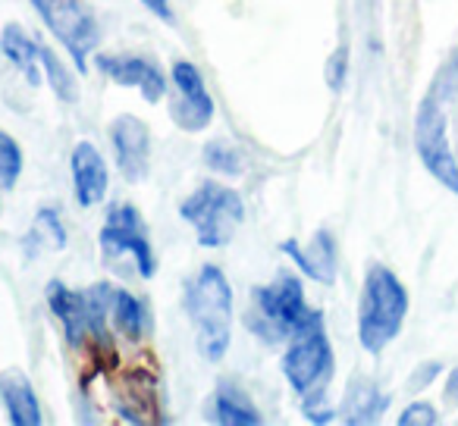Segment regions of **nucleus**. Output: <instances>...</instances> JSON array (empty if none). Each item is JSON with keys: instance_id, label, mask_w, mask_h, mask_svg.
<instances>
[{"instance_id": "obj_15", "label": "nucleus", "mask_w": 458, "mask_h": 426, "mask_svg": "<svg viewBox=\"0 0 458 426\" xmlns=\"http://www.w3.org/2000/svg\"><path fill=\"white\" fill-rule=\"evenodd\" d=\"M70 172H72V191H76L79 207H98L107 197L110 172L104 163L101 151L91 141H79L70 154Z\"/></svg>"}, {"instance_id": "obj_9", "label": "nucleus", "mask_w": 458, "mask_h": 426, "mask_svg": "<svg viewBox=\"0 0 458 426\" xmlns=\"http://www.w3.org/2000/svg\"><path fill=\"white\" fill-rule=\"evenodd\" d=\"M35 13L41 16L51 35L66 47L79 72L89 70L91 51L101 41V29L98 20L82 0H32Z\"/></svg>"}, {"instance_id": "obj_20", "label": "nucleus", "mask_w": 458, "mask_h": 426, "mask_svg": "<svg viewBox=\"0 0 458 426\" xmlns=\"http://www.w3.org/2000/svg\"><path fill=\"white\" fill-rule=\"evenodd\" d=\"M110 323L114 330L120 332L123 338L129 342H141L145 338V330H148V307L141 298H135L129 288H120V286H110Z\"/></svg>"}, {"instance_id": "obj_11", "label": "nucleus", "mask_w": 458, "mask_h": 426, "mask_svg": "<svg viewBox=\"0 0 458 426\" xmlns=\"http://www.w3.org/2000/svg\"><path fill=\"white\" fill-rule=\"evenodd\" d=\"M116 413L129 423H166L164 405H160L157 376L148 367H132L120 376L114 386Z\"/></svg>"}, {"instance_id": "obj_12", "label": "nucleus", "mask_w": 458, "mask_h": 426, "mask_svg": "<svg viewBox=\"0 0 458 426\" xmlns=\"http://www.w3.org/2000/svg\"><path fill=\"white\" fill-rule=\"evenodd\" d=\"M107 135L123 179L139 185L148 176V160H151V132H148V126L135 113H120L110 120Z\"/></svg>"}, {"instance_id": "obj_26", "label": "nucleus", "mask_w": 458, "mask_h": 426, "mask_svg": "<svg viewBox=\"0 0 458 426\" xmlns=\"http://www.w3.org/2000/svg\"><path fill=\"white\" fill-rule=\"evenodd\" d=\"M437 423H439L437 407L427 405V401H411V405L399 413V426H437Z\"/></svg>"}, {"instance_id": "obj_1", "label": "nucleus", "mask_w": 458, "mask_h": 426, "mask_svg": "<svg viewBox=\"0 0 458 426\" xmlns=\"http://www.w3.org/2000/svg\"><path fill=\"white\" fill-rule=\"evenodd\" d=\"M47 307L60 320L66 332V342L76 351L95 361L98 373H114L120 367L116 342L110 336V282H95L85 292H72L66 282H47Z\"/></svg>"}, {"instance_id": "obj_3", "label": "nucleus", "mask_w": 458, "mask_h": 426, "mask_svg": "<svg viewBox=\"0 0 458 426\" xmlns=\"http://www.w3.org/2000/svg\"><path fill=\"white\" fill-rule=\"evenodd\" d=\"M233 301H236L233 286L216 263H201L185 280L182 305L191 330H195L198 351L208 363L223 361L229 351V342H233Z\"/></svg>"}, {"instance_id": "obj_22", "label": "nucleus", "mask_w": 458, "mask_h": 426, "mask_svg": "<svg viewBox=\"0 0 458 426\" xmlns=\"http://www.w3.org/2000/svg\"><path fill=\"white\" fill-rule=\"evenodd\" d=\"M41 72H45V79H47V88H51L60 101L64 104L79 101V88H76V82H72V70L47 45H41Z\"/></svg>"}, {"instance_id": "obj_28", "label": "nucleus", "mask_w": 458, "mask_h": 426, "mask_svg": "<svg viewBox=\"0 0 458 426\" xmlns=\"http://www.w3.org/2000/svg\"><path fill=\"white\" fill-rule=\"evenodd\" d=\"M141 7L148 10L151 16H157L160 22H173V7H170V0H139Z\"/></svg>"}, {"instance_id": "obj_24", "label": "nucleus", "mask_w": 458, "mask_h": 426, "mask_svg": "<svg viewBox=\"0 0 458 426\" xmlns=\"http://www.w3.org/2000/svg\"><path fill=\"white\" fill-rule=\"evenodd\" d=\"M22 147L16 145V138L10 132L0 129V188H13L22 176Z\"/></svg>"}, {"instance_id": "obj_19", "label": "nucleus", "mask_w": 458, "mask_h": 426, "mask_svg": "<svg viewBox=\"0 0 458 426\" xmlns=\"http://www.w3.org/2000/svg\"><path fill=\"white\" fill-rule=\"evenodd\" d=\"M386 407H389L386 392H380V388L368 380H355L349 386V392H345L343 405H339V417L349 426H368V423H377Z\"/></svg>"}, {"instance_id": "obj_27", "label": "nucleus", "mask_w": 458, "mask_h": 426, "mask_svg": "<svg viewBox=\"0 0 458 426\" xmlns=\"http://www.w3.org/2000/svg\"><path fill=\"white\" fill-rule=\"evenodd\" d=\"M439 373H443V363H439V361H424L411 376H408V388H411V392H420V388L430 386Z\"/></svg>"}, {"instance_id": "obj_10", "label": "nucleus", "mask_w": 458, "mask_h": 426, "mask_svg": "<svg viewBox=\"0 0 458 426\" xmlns=\"http://www.w3.org/2000/svg\"><path fill=\"white\" fill-rule=\"evenodd\" d=\"M173 85H176V101H170V120L182 132H204L214 120V97H210L204 76L191 60L173 63Z\"/></svg>"}, {"instance_id": "obj_17", "label": "nucleus", "mask_w": 458, "mask_h": 426, "mask_svg": "<svg viewBox=\"0 0 458 426\" xmlns=\"http://www.w3.org/2000/svg\"><path fill=\"white\" fill-rule=\"evenodd\" d=\"M0 401L7 411L13 426H41L45 413H41V401L35 395V386L22 370H4L0 373Z\"/></svg>"}, {"instance_id": "obj_8", "label": "nucleus", "mask_w": 458, "mask_h": 426, "mask_svg": "<svg viewBox=\"0 0 458 426\" xmlns=\"http://www.w3.org/2000/svg\"><path fill=\"white\" fill-rule=\"evenodd\" d=\"M283 376L301 398L327 392V382L333 376V345L327 338V323H314L289 338V348L283 355Z\"/></svg>"}, {"instance_id": "obj_14", "label": "nucleus", "mask_w": 458, "mask_h": 426, "mask_svg": "<svg viewBox=\"0 0 458 426\" xmlns=\"http://www.w3.org/2000/svg\"><path fill=\"white\" fill-rule=\"evenodd\" d=\"M280 251L308 276V280L320 282V286H333L339 273V251L336 238L330 230H318L308 245H299L295 238H286L280 245Z\"/></svg>"}, {"instance_id": "obj_25", "label": "nucleus", "mask_w": 458, "mask_h": 426, "mask_svg": "<svg viewBox=\"0 0 458 426\" xmlns=\"http://www.w3.org/2000/svg\"><path fill=\"white\" fill-rule=\"evenodd\" d=\"M345 79H349V47L339 45L336 51L330 54V60H327V85H330L333 91H343Z\"/></svg>"}, {"instance_id": "obj_7", "label": "nucleus", "mask_w": 458, "mask_h": 426, "mask_svg": "<svg viewBox=\"0 0 458 426\" xmlns=\"http://www.w3.org/2000/svg\"><path fill=\"white\" fill-rule=\"evenodd\" d=\"M179 217L195 230L201 248H223L245 223V201L229 185L201 182L179 204Z\"/></svg>"}, {"instance_id": "obj_21", "label": "nucleus", "mask_w": 458, "mask_h": 426, "mask_svg": "<svg viewBox=\"0 0 458 426\" xmlns=\"http://www.w3.org/2000/svg\"><path fill=\"white\" fill-rule=\"evenodd\" d=\"M66 226L64 220H60V213L54 207H38V213H35L32 220V230H29V238H26V248L29 255H35V251H64L66 248Z\"/></svg>"}, {"instance_id": "obj_2", "label": "nucleus", "mask_w": 458, "mask_h": 426, "mask_svg": "<svg viewBox=\"0 0 458 426\" xmlns=\"http://www.w3.org/2000/svg\"><path fill=\"white\" fill-rule=\"evenodd\" d=\"M458 91V51L439 66L433 85L418 104L414 113V151L424 170L443 185L445 191L458 195V160L449 141V101Z\"/></svg>"}, {"instance_id": "obj_23", "label": "nucleus", "mask_w": 458, "mask_h": 426, "mask_svg": "<svg viewBox=\"0 0 458 426\" xmlns=\"http://www.w3.org/2000/svg\"><path fill=\"white\" fill-rule=\"evenodd\" d=\"M204 163H208L214 172H220V176H242L245 154L239 151V147L229 145V141L214 138L204 145Z\"/></svg>"}, {"instance_id": "obj_5", "label": "nucleus", "mask_w": 458, "mask_h": 426, "mask_svg": "<svg viewBox=\"0 0 458 426\" xmlns=\"http://www.w3.org/2000/svg\"><path fill=\"white\" fill-rule=\"evenodd\" d=\"M314 323H324V313L308 307L305 288L295 273H276L274 282L251 292V313L245 317V326L267 345L286 342Z\"/></svg>"}, {"instance_id": "obj_30", "label": "nucleus", "mask_w": 458, "mask_h": 426, "mask_svg": "<svg viewBox=\"0 0 458 426\" xmlns=\"http://www.w3.org/2000/svg\"><path fill=\"white\" fill-rule=\"evenodd\" d=\"M0 35H4V29H0Z\"/></svg>"}, {"instance_id": "obj_16", "label": "nucleus", "mask_w": 458, "mask_h": 426, "mask_svg": "<svg viewBox=\"0 0 458 426\" xmlns=\"http://www.w3.org/2000/svg\"><path fill=\"white\" fill-rule=\"evenodd\" d=\"M204 417L216 426H261L264 413L258 411V405L251 401V395L236 382H216L214 395L208 398V411Z\"/></svg>"}, {"instance_id": "obj_4", "label": "nucleus", "mask_w": 458, "mask_h": 426, "mask_svg": "<svg viewBox=\"0 0 458 426\" xmlns=\"http://www.w3.org/2000/svg\"><path fill=\"white\" fill-rule=\"evenodd\" d=\"M408 317V288L383 263H370L358 301V342L368 355H383Z\"/></svg>"}, {"instance_id": "obj_13", "label": "nucleus", "mask_w": 458, "mask_h": 426, "mask_svg": "<svg viewBox=\"0 0 458 426\" xmlns=\"http://www.w3.org/2000/svg\"><path fill=\"white\" fill-rule=\"evenodd\" d=\"M98 70L123 88H139L148 104H157L166 95V79L157 63L145 57H114V54H98Z\"/></svg>"}, {"instance_id": "obj_18", "label": "nucleus", "mask_w": 458, "mask_h": 426, "mask_svg": "<svg viewBox=\"0 0 458 426\" xmlns=\"http://www.w3.org/2000/svg\"><path fill=\"white\" fill-rule=\"evenodd\" d=\"M0 54L26 76V82L32 85V88H38L41 85V45L20 26V22L4 26V35H0Z\"/></svg>"}, {"instance_id": "obj_6", "label": "nucleus", "mask_w": 458, "mask_h": 426, "mask_svg": "<svg viewBox=\"0 0 458 426\" xmlns=\"http://www.w3.org/2000/svg\"><path fill=\"white\" fill-rule=\"evenodd\" d=\"M101 257L107 270L120 276H139V280H154L157 273V257H154L148 226L132 204H114L107 210L101 232H98Z\"/></svg>"}, {"instance_id": "obj_29", "label": "nucleus", "mask_w": 458, "mask_h": 426, "mask_svg": "<svg viewBox=\"0 0 458 426\" xmlns=\"http://www.w3.org/2000/svg\"><path fill=\"white\" fill-rule=\"evenodd\" d=\"M443 395H445V405H452V407H458V367L449 373V380H445V388H443Z\"/></svg>"}]
</instances>
